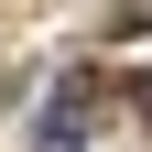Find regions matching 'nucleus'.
I'll list each match as a JSON object with an SVG mask.
<instances>
[{
  "instance_id": "1",
  "label": "nucleus",
  "mask_w": 152,
  "mask_h": 152,
  "mask_svg": "<svg viewBox=\"0 0 152 152\" xmlns=\"http://www.w3.org/2000/svg\"><path fill=\"white\" fill-rule=\"evenodd\" d=\"M76 120H87V76H65V87H54V109H44V141L65 152V141H76Z\"/></svg>"
},
{
  "instance_id": "2",
  "label": "nucleus",
  "mask_w": 152,
  "mask_h": 152,
  "mask_svg": "<svg viewBox=\"0 0 152 152\" xmlns=\"http://www.w3.org/2000/svg\"><path fill=\"white\" fill-rule=\"evenodd\" d=\"M120 33H152V0H120Z\"/></svg>"
}]
</instances>
